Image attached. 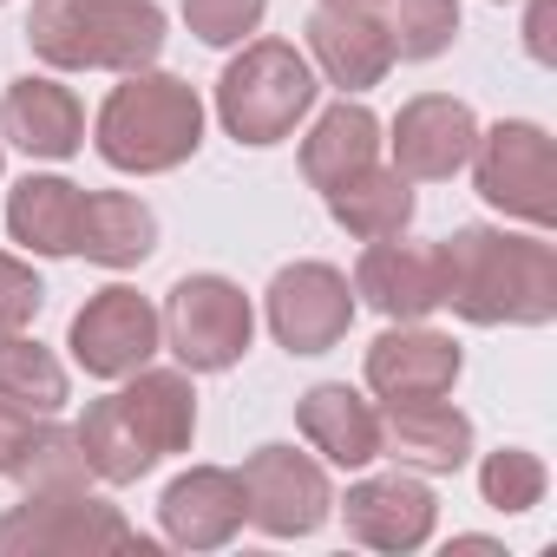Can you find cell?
<instances>
[{"instance_id":"obj_1","label":"cell","mask_w":557,"mask_h":557,"mask_svg":"<svg viewBox=\"0 0 557 557\" xmlns=\"http://www.w3.org/2000/svg\"><path fill=\"white\" fill-rule=\"evenodd\" d=\"M440 309L472 329H544L557 322V249L544 230L459 223L440 243Z\"/></svg>"},{"instance_id":"obj_2","label":"cell","mask_w":557,"mask_h":557,"mask_svg":"<svg viewBox=\"0 0 557 557\" xmlns=\"http://www.w3.org/2000/svg\"><path fill=\"white\" fill-rule=\"evenodd\" d=\"M197 440V387L184 368H138L86 407L79 446L99 485H138Z\"/></svg>"},{"instance_id":"obj_3","label":"cell","mask_w":557,"mask_h":557,"mask_svg":"<svg viewBox=\"0 0 557 557\" xmlns=\"http://www.w3.org/2000/svg\"><path fill=\"white\" fill-rule=\"evenodd\" d=\"M203 92L177 73H119V86L106 92L99 119H92V151L125 171V177H164L177 164H190L203 151Z\"/></svg>"},{"instance_id":"obj_4","label":"cell","mask_w":557,"mask_h":557,"mask_svg":"<svg viewBox=\"0 0 557 557\" xmlns=\"http://www.w3.org/2000/svg\"><path fill=\"white\" fill-rule=\"evenodd\" d=\"M158 0H34L27 47L47 73H145L164 53Z\"/></svg>"},{"instance_id":"obj_5","label":"cell","mask_w":557,"mask_h":557,"mask_svg":"<svg viewBox=\"0 0 557 557\" xmlns=\"http://www.w3.org/2000/svg\"><path fill=\"white\" fill-rule=\"evenodd\" d=\"M322 99V79L309 66V53L296 40H243L230 53V66L216 73V125L249 145V151H269L296 138V125L315 112Z\"/></svg>"},{"instance_id":"obj_6","label":"cell","mask_w":557,"mask_h":557,"mask_svg":"<svg viewBox=\"0 0 557 557\" xmlns=\"http://www.w3.org/2000/svg\"><path fill=\"white\" fill-rule=\"evenodd\" d=\"M158 322H164V348L177 355L184 374H230L256 342V302L243 296V283H230L216 269L177 275Z\"/></svg>"},{"instance_id":"obj_7","label":"cell","mask_w":557,"mask_h":557,"mask_svg":"<svg viewBox=\"0 0 557 557\" xmlns=\"http://www.w3.org/2000/svg\"><path fill=\"white\" fill-rule=\"evenodd\" d=\"M92 557V550H151L119 505L92 485L79 492H21V505L0 511V557Z\"/></svg>"},{"instance_id":"obj_8","label":"cell","mask_w":557,"mask_h":557,"mask_svg":"<svg viewBox=\"0 0 557 557\" xmlns=\"http://www.w3.org/2000/svg\"><path fill=\"white\" fill-rule=\"evenodd\" d=\"M472 190L524 223V230H550L557 223V151H550V132L531 125V119H498L492 132L479 125V145H472Z\"/></svg>"},{"instance_id":"obj_9","label":"cell","mask_w":557,"mask_h":557,"mask_svg":"<svg viewBox=\"0 0 557 557\" xmlns=\"http://www.w3.org/2000/svg\"><path fill=\"white\" fill-rule=\"evenodd\" d=\"M243 511L262 537H315L335 518V485L315 453H296L283 440H269L243 459Z\"/></svg>"},{"instance_id":"obj_10","label":"cell","mask_w":557,"mask_h":557,"mask_svg":"<svg viewBox=\"0 0 557 557\" xmlns=\"http://www.w3.org/2000/svg\"><path fill=\"white\" fill-rule=\"evenodd\" d=\"M355 283H348V269L335 262H289V269H275L269 275V289H262V322L275 335V348H289V355H329L348 342L355 329Z\"/></svg>"},{"instance_id":"obj_11","label":"cell","mask_w":557,"mask_h":557,"mask_svg":"<svg viewBox=\"0 0 557 557\" xmlns=\"http://www.w3.org/2000/svg\"><path fill=\"white\" fill-rule=\"evenodd\" d=\"M66 348L73 361L92 374V381H125L138 368H151V355L164 348V322H158V302L138 296L132 283H106L99 296L79 302L73 329H66Z\"/></svg>"},{"instance_id":"obj_12","label":"cell","mask_w":557,"mask_h":557,"mask_svg":"<svg viewBox=\"0 0 557 557\" xmlns=\"http://www.w3.org/2000/svg\"><path fill=\"white\" fill-rule=\"evenodd\" d=\"M342 524L355 544L368 550H387V557H407V550H426L433 544V524H440V498L420 472H361L348 485V498H335Z\"/></svg>"},{"instance_id":"obj_13","label":"cell","mask_w":557,"mask_h":557,"mask_svg":"<svg viewBox=\"0 0 557 557\" xmlns=\"http://www.w3.org/2000/svg\"><path fill=\"white\" fill-rule=\"evenodd\" d=\"M387 151H394V171L413 177V184H446L472 164V145H479V112L453 92H420L394 112V125H381Z\"/></svg>"},{"instance_id":"obj_14","label":"cell","mask_w":557,"mask_h":557,"mask_svg":"<svg viewBox=\"0 0 557 557\" xmlns=\"http://www.w3.org/2000/svg\"><path fill=\"white\" fill-rule=\"evenodd\" d=\"M459 374H466V348L426 322H387V335H374L361 361V381L374 400H433V394H453Z\"/></svg>"},{"instance_id":"obj_15","label":"cell","mask_w":557,"mask_h":557,"mask_svg":"<svg viewBox=\"0 0 557 557\" xmlns=\"http://www.w3.org/2000/svg\"><path fill=\"white\" fill-rule=\"evenodd\" d=\"M472 453H479V433L446 394H433V400H381V459H394L400 472L453 479V472L472 466Z\"/></svg>"},{"instance_id":"obj_16","label":"cell","mask_w":557,"mask_h":557,"mask_svg":"<svg viewBox=\"0 0 557 557\" xmlns=\"http://www.w3.org/2000/svg\"><path fill=\"white\" fill-rule=\"evenodd\" d=\"M0 145L27 151L34 164H66L86 151V106L53 73H21L0 92Z\"/></svg>"},{"instance_id":"obj_17","label":"cell","mask_w":557,"mask_h":557,"mask_svg":"<svg viewBox=\"0 0 557 557\" xmlns=\"http://www.w3.org/2000/svg\"><path fill=\"white\" fill-rule=\"evenodd\" d=\"M355 302H368L381 322H426L440 309V243L381 236L355 256Z\"/></svg>"},{"instance_id":"obj_18","label":"cell","mask_w":557,"mask_h":557,"mask_svg":"<svg viewBox=\"0 0 557 557\" xmlns=\"http://www.w3.org/2000/svg\"><path fill=\"white\" fill-rule=\"evenodd\" d=\"M302 53H309L315 79L335 86L342 99H361L394 73V47H387L381 21L361 8H315L302 27Z\"/></svg>"},{"instance_id":"obj_19","label":"cell","mask_w":557,"mask_h":557,"mask_svg":"<svg viewBox=\"0 0 557 557\" xmlns=\"http://www.w3.org/2000/svg\"><path fill=\"white\" fill-rule=\"evenodd\" d=\"M296 433L309 453L335 472H368L381 459V400H368L348 381H315L296 400Z\"/></svg>"},{"instance_id":"obj_20","label":"cell","mask_w":557,"mask_h":557,"mask_svg":"<svg viewBox=\"0 0 557 557\" xmlns=\"http://www.w3.org/2000/svg\"><path fill=\"white\" fill-rule=\"evenodd\" d=\"M249 524L243 511V479L230 466H190L164 485L158 498V531L177 550H223Z\"/></svg>"},{"instance_id":"obj_21","label":"cell","mask_w":557,"mask_h":557,"mask_svg":"<svg viewBox=\"0 0 557 557\" xmlns=\"http://www.w3.org/2000/svg\"><path fill=\"white\" fill-rule=\"evenodd\" d=\"M79 203H86V190H79L73 177H60V171H27V177L8 190V236H14L27 256L60 262V256H73V243H79Z\"/></svg>"},{"instance_id":"obj_22","label":"cell","mask_w":557,"mask_h":557,"mask_svg":"<svg viewBox=\"0 0 557 557\" xmlns=\"http://www.w3.org/2000/svg\"><path fill=\"white\" fill-rule=\"evenodd\" d=\"M381 119L361 106V99H335L329 112H315V125L302 132V177L329 197L342 177L381 164Z\"/></svg>"},{"instance_id":"obj_23","label":"cell","mask_w":557,"mask_h":557,"mask_svg":"<svg viewBox=\"0 0 557 557\" xmlns=\"http://www.w3.org/2000/svg\"><path fill=\"white\" fill-rule=\"evenodd\" d=\"M158 249V210L132 190H86L79 203V243L73 256L99 262V269H138Z\"/></svg>"},{"instance_id":"obj_24","label":"cell","mask_w":557,"mask_h":557,"mask_svg":"<svg viewBox=\"0 0 557 557\" xmlns=\"http://www.w3.org/2000/svg\"><path fill=\"white\" fill-rule=\"evenodd\" d=\"M420 197H413V177H400L394 164H368L355 177H342L329 190V216L355 236V243H381V236H407Z\"/></svg>"},{"instance_id":"obj_25","label":"cell","mask_w":557,"mask_h":557,"mask_svg":"<svg viewBox=\"0 0 557 557\" xmlns=\"http://www.w3.org/2000/svg\"><path fill=\"white\" fill-rule=\"evenodd\" d=\"M0 479H14L21 492H79V485H92L79 426H60V413L27 420V433H21V446H14V459H8Z\"/></svg>"},{"instance_id":"obj_26","label":"cell","mask_w":557,"mask_h":557,"mask_svg":"<svg viewBox=\"0 0 557 557\" xmlns=\"http://www.w3.org/2000/svg\"><path fill=\"white\" fill-rule=\"evenodd\" d=\"M0 400L8 407H21V413H60L66 400H73V381H66V361L47 348V342H34L27 329L21 335H0Z\"/></svg>"},{"instance_id":"obj_27","label":"cell","mask_w":557,"mask_h":557,"mask_svg":"<svg viewBox=\"0 0 557 557\" xmlns=\"http://www.w3.org/2000/svg\"><path fill=\"white\" fill-rule=\"evenodd\" d=\"M374 21H381L394 60L420 66V60H440L459 40V0H381Z\"/></svg>"},{"instance_id":"obj_28","label":"cell","mask_w":557,"mask_h":557,"mask_svg":"<svg viewBox=\"0 0 557 557\" xmlns=\"http://www.w3.org/2000/svg\"><path fill=\"white\" fill-rule=\"evenodd\" d=\"M544 492H550V466H544L531 446H498V453L479 459V498H485L492 511H505V518L537 511Z\"/></svg>"},{"instance_id":"obj_29","label":"cell","mask_w":557,"mask_h":557,"mask_svg":"<svg viewBox=\"0 0 557 557\" xmlns=\"http://www.w3.org/2000/svg\"><path fill=\"white\" fill-rule=\"evenodd\" d=\"M269 14V0H184V27L203 40V47H243Z\"/></svg>"},{"instance_id":"obj_30","label":"cell","mask_w":557,"mask_h":557,"mask_svg":"<svg viewBox=\"0 0 557 557\" xmlns=\"http://www.w3.org/2000/svg\"><path fill=\"white\" fill-rule=\"evenodd\" d=\"M40 309H47V283H40V269L0 249V335L34 329V315H40Z\"/></svg>"},{"instance_id":"obj_31","label":"cell","mask_w":557,"mask_h":557,"mask_svg":"<svg viewBox=\"0 0 557 557\" xmlns=\"http://www.w3.org/2000/svg\"><path fill=\"white\" fill-rule=\"evenodd\" d=\"M524 53H531L537 66L557 60V47H550V0H531V8H524Z\"/></svg>"},{"instance_id":"obj_32","label":"cell","mask_w":557,"mask_h":557,"mask_svg":"<svg viewBox=\"0 0 557 557\" xmlns=\"http://www.w3.org/2000/svg\"><path fill=\"white\" fill-rule=\"evenodd\" d=\"M27 420H34V413H21V407L0 400V472H8V459H14V446H21V433H27Z\"/></svg>"},{"instance_id":"obj_33","label":"cell","mask_w":557,"mask_h":557,"mask_svg":"<svg viewBox=\"0 0 557 557\" xmlns=\"http://www.w3.org/2000/svg\"><path fill=\"white\" fill-rule=\"evenodd\" d=\"M322 8H361V14H374L381 0H322Z\"/></svg>"},{"instance_id":"obj_34","label":"cell","mask_w":557,"mask_h":557,"mask_svg":"<svg viewBox=\"0 0 557 557\" xmlns=\"http://www.w3.org/2000/svg\"><path fill=\"white\" fill-rule=\"evenodd\" d=\"M0 171H8V145H0Z\"/></svg>"},{"instance_id":"obj_35","label":"cell","mask_w":557,"mask_h":557,"mask_svg":"<svg viewBox=\"0 0 557 557\" xmlns=\"http://www.w3.org/2000/svg\"><path fill=\"white\" fill-rule=\"evenodd\" d=\"M492 8H505V0H492Z\"/></svg>"},{"instance_id":"obj_36","label":"cell","mask_w":557,"mask_h":557,"mask_svg":"<svg viewBox=\"0 0 557 557\" xmlns=\"http://www.w3.org/2000/svg\"><path fill=\"white\" fill-rule=\"evenodd\" d=\"M0 8H8V0H0Z\"/></svg>"}]
</instances>
